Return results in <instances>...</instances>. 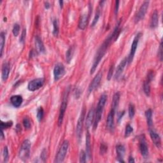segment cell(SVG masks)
I'll return each mask as SVG.
<instances>
[{"label": "cell", "instance_id": "cell-2", "mask_svg": "<svg viewBox=\"0 0 163 163\" xmlns=\"http://www.w3.org/2000/svg\"><path fill=\"white\" fill-rule=\"evenodd\" d=\"M107 100V96L106 94H103L100 97L99 102H98L96 110L95 111V115H94V120L93 122V127L95 130L98 127V124L101 118L102 114L104 109V107L106 104V102Z\"/></svg>", "mask_w": 163, "mask_h": 163}, {"label": "cell", "instance_id": "cell-5", "mask_svg": "<svg viewBox=\"0 0 163 163\" xmlns=\"http://www.w3.org/2000/svg\"><path fill=\"white\" fill-rule=\"evenodd\" d=\"M141 36V33H138L137 35L135 36L133 41H132L131 50H130V53L129 54V56L127 59V63H128L129 64L131 63L132 62V61H133L134 56L135 55L136 51H137L139 41H140Z\"/></svg>", "mask_w": 163, "mask_h": 163}, {"label": "cell", "instance_id": "cell-11", "mask_svg": "<svg viewBox=\"0 0 163 163\" xmlns=\"http://www.w3.org/2000/svg\"><path fill=\"white\" fill-rule=\"evenodd\" d=\"M139 147L143 157L145 158L147 157L148 155V148L144 136H141L139 139Z\"/></svg>", "mask_w": 163, "mask_h": 163}, {"label": "cell", "instance_id": "cell-26", "mask_svg": "<svg viewBox=\"0 0 163 163\" xmlns=\"http://www.w3.org/2000/svg\"><path fill=\"white\" fill-rule=\"evenodd\" d=\"M145 117L146 119H147V124L149 127H151L153 124V121H152V110L151 109H148L145 111Z\"/></svg>", "mask_w": 163, "mask_h": 163}, {"label": "cell", "instance_id": "cell-9", "mask_svg": "<svg viewBox=\"0 0 163 163\" xmlns=\"http://www.w3.org/2000/svg\"><path fill=\"white\" fill-rule=\"evenodd\" d=\"M65 73V68L61 63H57L54 68V80L58 81L61 79Z\"/></svg>", "mask_w": 163, "mask_h": 163}, {"label": "cell", "instance_id": "cell-38", "mask_svg": "<svg viewBox=\"0 0 163 163\" xmlns=\"http://www.w3.org/2000/svg\"><path fill=\"white\" fill-rule=\"evenodd\" d=\"M100 12L99 11L96 12V14H95V16H94V18L93 20V22H92V24H91L92 26L94 27L95 25L96 24L98 21V20H99V19H100Z\"/></svg>", "mask_w": 163, "mask_h": 163}, {"label": "cell", "instance_id": "cell-13", "mask_svg": "<svg viewBox=\"0 0 163 163\" xmlns=\"http://www.w3.org/2000/svg\"><path fill=\"white\" fill-rule=\"evenodd\" d=\"M115 110L111 108L109 114L108 115L107 120V127L110 132H114L115 128V122H114V117H115Z\"/></svg>", "mask_w": 163, "mask_h": 163}, {"label": "cell", "instance_id": "cell-14", "mask_svg": "<svg viewBox=\"0 0 163 163\" xmlns=\"http://www.w3.org/2000/svg\"><path fill=\"white\" fill-rule=\"evenodd\" d=\"M154 74L153 71H150L148 73L147 77V80L145 81L144 84H143V91L145 94L147 95V96H150V82L152 80L153 78H154Z\"/></svg>", "mask_w": 163, "mask_h": 163}, {"label": "cell", "instance_id": "cell-30", "mask_svg": "<svg viewBox=\"0 0 163 163\" xmlns=\"http://www.w3.org/2000/svg\"><path fill=\"white\" fill-rule=\"evenodd\" d=\"M43 116H44V110L43 109V108L42 107H40L38 108V109L37 110V114H36V117L39 122L42 121V120L43 118Z\"/></svg>", "mask_w": 163, "mask_h": 163}, {"label": "cell", "instance_id": "cell-7", "mask_svg": "<svg viewBox=\"0 0 163 163\" xmlns=\"http://www.w3.org/2000/svg\"><path fill=\"white\" fill-rule=\"evenodd\" d=\"M149 5V1H145L141 6H140V9H139L138 13L136 14L134 17V22L138 23L140 21V20L144 18V17L147 13V9L148 8Z\"/></svg>", "mask_w": 163, "mask_h": 163}, {"label": "cell", "instance_id": "cell-25", "mask_svg": "<svg viewBox=\"0 0 163 163\" xmlns=\"http://www.w3.org/2000/svg\"><path fill=\"white\" fill-rule=\"evenodd\" d=\"M120 93H116L113 97V101H112V108L116 111L117 108L118 106V103H119L120 101Z\"/></svg>", "mask_w": 163, "mask_h": 163}, {"label": "cell", "instance_id": "cell-29", "mask_svg": "<svg viewBox=\"0 0 163 163\" xmlns=\"http://www.w3.org/2000/svg\"><path fill=\"white\" fill-rule=\"evenodd\" d=\"M59 23L57 19H54L53 21V35L55 36H58L59 34Z\"/></svg>", "mask_w": 163, "mask_h": 163}, {"label": "cell", "instance_id": "cell-24", "mask_svg": "<svg viewBox=\"0 0 163 163\" xmlns=\"http://www.w3.org/2000/svg\"><path fill=\"white\" fill-rule=\"evenodd\" d=\"M88 20H89V17H88V15L87 14H84L80 17L79 22V28L80 29L83 30L86 28Z\"/></svg>", "mask_w": 163, "mask_h": 163}, {"label": "cell", "instance_id": "cell-12", "mask_svg": "<svg viewBox=\"0 0 163 163\" xmlns=\"http://www.w3.org/2000/svg\"><path fill=\"white\" fill-rule=\"evenodd\" d=\"M102 76H103V74H102L101 71H100V72L95 76V77L93 79V81L91 82L89 86V89H88L89 93H91L92 92L97 89L98 87L99 86L102 79Z\"/></svg>", "mask_w": 163, "mask_h": 163}, {"label": "cell", "instance_id": "cell-32", "mask_svg": "<svg viewBox=\"0 0 163 163\" xmlns=\"http://www.w3.org/2000/svg\"><path fill=\"white\" fill-rule=\"evenodd\" d=\"M22 123L24 125V127L27 130H29L31 127V121L29 120V118L28 117H24L23 118Z\"/></svg>", "mask_w": 163, "mask_h": 163}, {"label": "cell", "instance_id": "cell-19", "mask_svg": "<svg viewBox=\"0 0 163 163\" xmlns=\"http://www.w3.org/2000/svg\"><path fill=\"white\" fill-rule=\"evenodd\" d=\"M126 64H127V58H125L122 61H121L120 64H118L116 71H115V79H118V78L121 77V75H122V72H123V71L125 68Z\"/></svg>", "mask_w": 163, "mask_h": 163}, {"label": "cell", "instance_id": "cell-48", "mask_svg": "<svg viewBox=\"0 0 163 163\" xmlns=\"http://www.w3.org/2000/svg\"><path fill=\"white\" fill-rule=\"evenodd\" d=\"M1 138L2 140H3V139L5 138V136H4V133H3V130H1Z\"/></svg>", "mask_w": 163, "mask_h": 163}, {"label": "cell", "instance_id": "cell-33", "mask_svg": "<svg viewBox=\"0 0 163 163\" xmlns=\"http://www.w3.org/2000/svg\"><path fill=\"white\" fill-rule=\"evenodd\" d=\"M132 131H133V128H132V127L130 124H127L126 127H125V137H130Z\"/></svg>", "mask_w": 163, "mask_h": 163}, {"label": "cell", "instance_id": "cell-31", "mask_svg": "<svg viewBox=\"0 0 163 163\" xmlns=\"http://www.w3.org/2000/svg\"><path fill=\"white\" fill-rule=\"evenodd\" d=\"M13 125L12 121H8V122H1V130H6V129L10 128V127H12Z\"/></svg>", "mask_w": 163, "mask_h": 163}, {"label": "cell", "instance_id": "cell-28", "mask_svg": "<svg viewBox=\"0 0 163 163\" xmlns=\"http://www.w3.org/2000/svg\"><path fill=\"white\" fill-rule=\"evenodd\" d=\"M74 53V48L73 47H71L67 50L66 54V59L68 63H70L71 60L72 59V57L73 56Z\"/></svg>", "mask_w": 163, "mask_h": 163}, {"label": "cell", "instance_id": "cell-34", "mask_svg": "<svg viewBox=\"0 0 163 163\" xmlns=\"http://www.w3.org/2000/svg\"><path fill=\"white\" fill-rule=\"evenodd\" d=\"M135 114V108L134 106L132 104H130L129 105V116L130 118H132Z\"/></svg>", "mask_w": 163, "mask_h": 163}, {"label": "cell", "instance_id": "cell-8", "mask_svg": "<svg viewBox=\"0 0 163 163\" xmlns=\"http://www.w3.org/2000/svg\"><path fill=\"white\" fill-rule=\"evenodd\" d=\"M44 82H45V80L43 78L34 79L29 82L28 85V89L29 91L32 92L38 90L43 86Z\"/></svg>", "mask_w": 163, "mask_h": 163}, {"label": "cell", "instance_id": "cell-44", "mask_svg": "<svg viewBox=\"0 0 163 163\" xmlns=\"http://www.w3.org/2000/svg\"><path fill=\"white\" fill-rule=\"evenodd\" d=\"M159 57H160V59L161 61L162 60V42H161L160 44V47H159Z\"/></svg>", "mask_w": 163, "mask_h": 163}, {"label": "cell", "instance_id": "cell-16", "mask_svg": "<svg viewBox=\"0 0 163 163\" xmlns=\"http://www.w3.org/2000/svg\"><path fill=\"white\" fill-rule=\"evenodd\" d=\"M150 135L154 145L157 148H160L161 147V140L160 136L153 130H150Z\"/></svg>", "mask_w": 163, "mask_h": 163}, {"label": "cell", "instance_id": "cell-22", "mask_svg": "<svg viewBox=\"0 0 163 163\" xmlns=\"http://www.w3.org/2000/svg\"><path fill=\"white\" fill-rule=\"evenodd\" d=\"M91 135L89 132L86 134V154L89 159H91Z\"/></svg>", "mask_w": 163, "mask_h": 163}, {"label": "cell", "instance_id": "cell-21", "mask_svg": "<svg viewBox=\"0 0 163 163\" xmlns=\"http://www.w3.org/2000/svg\"><path fill=\"white\" fill-rule=\"evenodd\" d=\"M10 102H11L13 107L15 108H19L22 104L23 99L22 96H20V95H15V96H12L10 98Z\"/></svg>", "mask_w": 163, "mask_h": 163}, {"label": "cell", "instance_id": "cell-41", "mask_svg": "<svg viewBox=\"0 0 163 163\" xmlns=\"http://www.w3.org/2000/svg\"><path fill=\"white\" fill-rule=\"evenodd\" d=\"M26 29H24L22 34H21V36H20V43H24L25 42V40H26Z\"/></svg>", "mask_w": 163, "mask_h": 163}, {"label": "cell", "instance_id": "cell-3", "mask_svg": "<svg viewBox=\"0 0 163 163\" xmlns=\"http://www.w3.org/2000/svg\"><path fill=\"white\" fill-rule=\"evenodd\" d=\"M31 146V143L29 140H26L23 141L19 153L20 159H21L23 161H26L29 157Z\"/></svg>", "mask_w": 163, "mask_h": 163}, {"label": "cell", "instance_id": "cell-17", "mask_svg": "<svg viewBox=\"0 0 163 163\" xmlns=\"http://www.w3.org/2000/svg\"><path fill=\"white\" fill-rule=\"evenodd\" d=\"M35 46L37 52L38 53L43 54L45 52V46H44L42 40L39 36H35Z\"/></svg>", "mask_w": 163, "mask_h": 163}, {"label": "cell", "instance_id": "cell-36", "mask_svg": "<svg viewBox=\"0 0 163 163\" xmlns=\"http://www.w3.org/2000/svg\"><path fill=\"white\" fill-rule=\"evenodd\" d=\"M86 157H87L86 152H85L84 150H82L80 154V162H82V163L86 162Z\"/></svg>", "mask_w": 163, "mask_h": 163}, {"label": "cell", "instance_id": "cell-27", "mask_svg": "<svg viewBox=\"0 0 163 163\" xmlns=\"http://www.w3.org/2000/svg\"><path fill=\"white\" fill-rule=\"evenodd\" d=\"M5 43V32L2 31L0 34V56L2 57L3 53V49H4V46Z\"/></svg>", "mask_w": 163, "mask_h": 163}, {"label": "cell", "instance_id": "cell-20", "mask_svg": "<svg viewBox=\"0 0 163 163\" xmlns=\"http://www.w3.org/2000/svg\"><path fill=\"white\" fill-rule=\"evenodd\" d=\"M10 74V66L8 63H4L2 66L1 79L3 82L7 80Z\"/></svg>", "mask_w": 163, "mask_h": 163}, {"label": "cell", "instance_id": "cell-49", "mask_svg": "<svg viewBox=\"0 0 163 163\" xmlns=\"http://www.w3.org/2000/svg\"><path fill=\"white\" fill-rule=\"evenodd\" d=\"M59 4H60V7H61V8H62V7H63V1H59Z\"/></svg>", "mask_w": 163, "mask_h": 163}, {"label": "cell", "instance_id": "cell-43", "mask_svg": "<svg viewBox=\"0 0 163 163\" xmlns=\"http://www.w3.org/2000/svg\"><path fill=\"white\" fill-rule=\"evenodd\" d=\"M124 114H125V111H121V112H119V113H118V114L117 115V121H118V123H120V122H121V119L122 118V117H123Z\"/></svg>", "mask_w": 163, "mask_h": 163}, {"label": "cell", "instance_id": "cell-47", "mask_svg": "<svg viewBox=\"0 0 163 163\" xmlns=\"http://www.w3.org/2000/svg\"><path fill=\"white\" fill-rule=\"evenodd\" d=\"M129 162H130V163H132V162H134V159L133 157H132V156H130V158H129V161H128Z\"/></svg>", "mask_w": 163, "mask_h": 163}, {"label": "cell", "instance_id": "cell-39", "mask_svg": "<svg viewBox=\"0 0 163 163\" xmlns=\"http://www.w3.org/2000/svg\"><path fill=\"white\" fill-rule=\"evenodd\" d=\"M114 64H113L110 66V69H109V71H108V73L107 79L108 80H110L112 78V75H113V73H114Z\"/></svg>", "mask_w": 163, "mask_h": 163}, {"label": "cell", "instance_id": "cell-35", "mask_svg": "<svg viewBox=\"0 0 163 163\" xmlns=\"http://www.w3.org/2000/svg\"><path fill=\"white\" fill-rule=\"evenodd\" d=\"M20 26L18 24H15L13 26V28L12 29V33L15 36H17L19 35L20 32Z\"/></svg>", "mask_w": 163, "mask_h": 163}, {"label": "cell", "instance_id": "cell-6", "mask_svg": "<svg viewBox=\"0 0 163 163\" xmlns=\"http://www.w3.org/2000/svg\"><path fill=\"white\" fill-rule=\"evenodd\" d=\"M68 93H69V92L68 90L65 92V93H64V96L63 98V101H62V103H61V105L59 118H58V125L59 126H61L63 122L64 114H65V111H66V108H67L68 96Z\"/></svg>", "mask_w": 163, "mask_h": 163}, {"label": "cell", "instance_id": "cell-37", "mask_svg": "<svg viewBox=\"0 0 163 163\" xmlns=\"http://www.w3.org/2000/svg\"><path fill=\"white\" fill-rule=\"evenodd\" d=\"M3 159H4V162H6L8 160V148L6 147H5L4 149H3Z\"/></svg>", "mask_w": 163, "mask_h": 163}, {"label": "cell", "instance_id": "cell-40", "mask_svg": "<svg viewBox=\"0 0 163 163\" xmlns=\"http://www.w3.org/2000/svg\"><path fill=\"white\" fill-rule=\"evenodd\" d=\"M40 158L42 159V160L43 162H45L47 159V151L46 149H43L42 150V153H41V155H40Z\"/></svg>", "mask_w": 163, "mask_h": 163}, {"label": "cell", "instance_id": "cell-4", "mask_svg": "<svg viewBox=\"0 0 163 163\" xmlns=\"http://www.w3.org/2000/svg\"><path fill=\"white\" fill-rule=\"evenodd\" d=\"M68 147H69L68 141L67 140L64 141L62 145H61V147L59 148L58 152H57V154L56 155L54 162L57 163H59V162H62L64 160L67 154L68 150Z\"/></svg>", "mask_w": 163, "mask_h": 163}, {"label": "cell", "instance_id": "cell-1", "mask_svg": "<svg viewBox=\"0 0 163 163\" xmlns=\"http://www.w3.org/2000/svg\"><path fill=\"white\" fill-rule=\"evenodd\" d=\"M112 40H114V38H113V36H112V35H111L110 36H108V38L104 41L103 43L102 44L101 47L99 48V49L98 50L96 56L94 57L93 65H92L91 69L90 71L91 74H93L94 71H96L98 66L99 65L100 61L104 56V54H106L108 47L110 45V44Z\"/></svg>", "mask_w": 163, "mask_h": 163}, {"label": "cell", "instance_id": "cell-46", "mask_svg": "<svg viewBox=\"0 0 163 163\" xmlns=\"http://www.w3.org/2000/svg\"><path fill=\"white\" fill-rule=\"evenodd\" d=\"M44 5H45V7L46 9H49L50 7V5L49 2H47V1L45 2L44 3Z\"/></svg>", "mask_w": 163, "mask_h": 163}, {"label": "cell", "instance_id": "cell-42", "mask_svg": "<svg viewBox=\"0 0 163 163\" xmlns=\"http://www.w3.org/2000/svg\"><path fill=\"white\" fill-rule=\"evenodd\" d=\"M107 147L104 144H101V148H100V152H101V154H104L105 152H107Z\"/></svg>", "mask_w": 163, "mask_h": 163}, {"label": "cell", "instance_id": "cell-18", "mask_svg": "<svg viewBox=\"0 0 163 163\" xmlns=\"http://www.w3.org/2000/svg\"><path fill=\"white\" fill-rule=\"evenodd\" d=\"M117 157L118 161L120 162H124V157L125 155V148L122 145H118L116 147Z\"/></svg>", "mask_w": 163, "mask_h": 163}, {"label": "cell", "instance_id": "cell-10", "mask_svg": "<svg viewBox=\"0 0 163 163\" xmlns=\"http://www.w3.org/2000/svg\"><path fill=\"white\" fill-rule=\"evenodd\" d=\"M84 118H85V110L83 109L81 111V114L80 115V117L78 120L77 128H76V134L77 137L79 140L81 138L82 133V128L84 122Z\"/></svg>", "mask_w": 163, "mask_h": 163}, {"label": "cell", "instance_id": "cell-15", "mask_svg": "<svg viewBox=\"0 0 163 163\" xmlns=\"http://www.w3.org/2000/svg\"><path fill=\"white\" fill-rule=\"evenodd\" d=\"M94 115H95V110L94 108H92L88 112L87 115L86 120V126L87 130L91 127L92 124H93L94 120Z\"/></svg>", "mask_w": 163, "mask_h": 163}, {"label": "cell", "instance_id": "cell-23", "mask_svg": "<svg viewBox=\"0 0 163 163\" xmlns=\"http://www.w3.org/2000/svg\"><path fill=\"white\" fill-rule=\"evenodd\" d=\"M159 24V15L157 10H155L154 13H152L151 20H150V28H155L157 27Z\"/></svg>", "mask_w": 163, "mask_h": 163}, {"label": "cell", "instance_id": "cell-45", "mask_svg": "<svg viewBox=\"0 0 163 163\" xmlns=\"http://www.w3.org/2000/svg\"><path fill=\"white\" fill-rule=\"evenodd\" d=\"M119 1H115V14H117L118 12V6H119Z\"/></svg>", "mask_w": 163, "mask_h": 163}]
</instances>
